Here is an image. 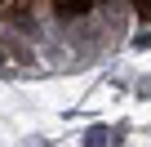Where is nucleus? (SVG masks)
I'll return each instance as SVG.
<instances>
[{"instance_id":"423d86ee","label":"nucleus","mask_w":151,"mask_h":147,"mask_svg":"<svg viewBox=\"0 0 151 147\" xmlns=\"http://www.w3.org/2000/svg\"><path fill=\"white\" fill-rule=\"evenodd\" d=\"M147 45H151V31H138L133 36V49H147Z\"/></svg>"},{"instance_id":"39448f33","label":"nucleus","mask_w":151,"mask_h":147,"mask_svg":"<svg viewBox=\"0 0 151 147\" xmlns=\"http://www.w3.org/2000/svg\"><path fill=\"white\" fill-rule=\"evenodd\" d=\"M133 9H138V18H151V0H133Z\"/></svg>"},{"instance_id":"20e7f679","label":"nucleus","mask_w":151,"mask_h":147,"mask_svg":"<svg viewBox=\"0 0 151 147\" xmlns=\"http://www.w3.org/2000/svg\"><path fill=\"white\" fill-rule=\"evenodd\" d=\"M27 0H0V14H22Z\"/></svg>"},{"instance_id":"7ed1b4c3","label":"nucleus","mask_w":151,"mask_h":147,"mask_svg":"<svg viewBox=\"0 0 151 147\" xmlns=\"http://www.w3.org/2000/svg\"><path fill=\"white\" fill-rule=\"evenodd\" d=\"M85 147H107V125H93V129H85Z\"/></svg>"},{"instance_id":"f257e3e1","label":"nucleus","mask_w":151,"mask_h":147,"mask_svg":"<svg viewBox=\"0 0 151 147\" xmlns=\"http://www.w3.org/2000/svg\"><path fill=\"white\" fill-rule=\"evenodd\" d=\"M89 5H93V0H58V14L62 18H76V14H85Z\"/></svg>"},{"instance_id":"0eeeda50","label":"nucleus","mask_w":151,"mask_h":147,"mask_svg":"<svg viewBox=\"0 0 151 147\" xmlns=\"http://www.w3.org/2000/svg\"><path fill=\"white\" fill-rule=\"evenodd\" d=\"M0 62H5V54H0Z\"/></svg>"},{"instance_id":"f03ea898","label":"nucleus","mask_w":151,"mask_h":147,"mask_svg":"<svg viewBox=\"0 0 151 147\" xmlns=\"http://www.w3.org/2000/svg\"><path fill=\"white\" fill-rule=\"evenodd\" d=\"M5 49H9V54H14L18 62H31V49H27L22 40H14V36H5Z\"/></svg>"}]
</instances>
